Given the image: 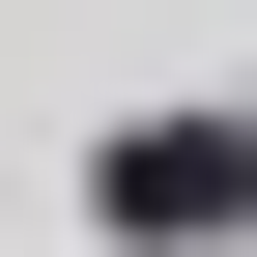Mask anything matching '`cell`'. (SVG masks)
Masks as SVG:
<instances>
[{
	"instance_id": "1",
	"label": "cell",
	"mask_w": 257,
	"mask_h": 257,
	"mask_svg": "<svg viewBox=\"0 0 257 257\" xmlns=\"http://www.w3.org/2000/svg\"><path fill=\"white\" fill-rule=\"evenodd\" d=\"M257 200V143H200V114H172V143H114V229H229Z\"/></svg>"
}]
</instances>
